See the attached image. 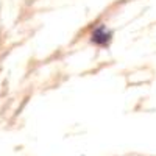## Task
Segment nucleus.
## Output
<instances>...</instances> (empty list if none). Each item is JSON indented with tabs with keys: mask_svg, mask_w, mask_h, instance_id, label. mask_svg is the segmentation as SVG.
Returning <instances> with one entry per match:
<instances>
[{
	"mask_svg": "<svg viewBox=\"0 0 156 156\" xmlns=\"http://www.w3.org/2000/svg\"><path fill=\"white\" fill-rule=\"evenodd\" d=\"M94 41L98 42V44H105L109 41V33L105 30V28H98L95 33H94Z\"/></svg>",
	"mask_w": 156,
	"mask_h": 156,
	"instance_id": "nucleus-1",
	"label": "nucleus"
}]
</instances>
